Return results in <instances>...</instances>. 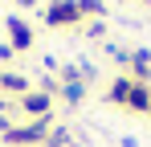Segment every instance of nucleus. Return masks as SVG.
I'll return each mask as SVG.
<instances>
[{
  "mask_svg": "<svg viewBox=\"0 0 151 147\" xmlns=\"http://www.w3.org/2000/svg\"><path fill=\"white\" fill-rule=\"evenodd\" d=\"M82 21V12H78V0H49V8H45V24L49 29H70V24Z\"/></svg>",
  "mask_w": 151,
  "mask_h": 147,
  "instance_id": "7ed1b4c3",
  "label": "nucleus"
},
{
  "mask_svg": "<svg viewBox=\"0 0 151 147\" xmlns=\"http://www.w3.org/2000/svg\"><path fill=\"white\" fill-rule=\"evenodd\" d=\"M29 86H33V82H29V78H21V74H8V70H0V90H4V94H29Z\"/></svg>",
  "mask_w": 151,
  "mask_h": 147,
  "instance_id": "0eeeda50",
  "label": "nucleus"
},
{
  "mask_svg": "<svg viewBox=\"0 0 151 147\" xmlns=\"http://www.w3.org/2000/svg\"><path fill=\"white\" fill-rule=\"evenodd\" d=\"M49 143H70V131H65V127H57V131H49Z\"/></svg>",
  "mask_w": 151,
  "mask_h": 147,
  "instance_id": "9d476101",
  "label": "nucleus"
},
{
  "mask_svg": "<svg viewBox=\"0 0 151 147\" xmlns=\"http://www.w3.org/2000/svg\"><path fill=\"white\" fill-rule=\"evenodd\" d=\"M131 74H135L139 86L151 82V53H147V49H135V53H131Z\"/></svg>",
  "mask_w": 151,
  "mask_h": 147,
  "instance_id": "423d86ee",
  "label": "nucleus"
},
{
  "mask_svg": "<svg viewBox=\"0 0 151 147\" xmlns=\"http://www.w3.org/2000/svg\"><path fill=\"white\" fill-rule=\"evenodd\" d=\"M110 102L131 106V110H147V115H151V86H139L135 78H119V82L110 86Z\"/></svg>",
  "mask_w": 151,
  "mask_h": 147,
  "instance_id": "f257e3e1",
  "label": "nucleus"
},
{
  "mask_svg": "<svg viewBox=\"0 0 151 147\" xmlns=\"http://www.w3.org/2000/svg\"><path fill=\"white\" fill-rule=\"evenodd\" d=\"M12 4H21V8H33V4H37V0H12Z\"/></svg>",
  "mask_w": 151,
  "mask_h": 147,
  "instance_id": "f8f14e48",
  "label": "nucleus"
},
{
  "mask_svg": "<svg viewBox=\"0 0 151 147\" xmlns=\"http://www.w3.org/2000/svg\"><path fill=\"white\" fill-rule=\"evenodd\" d=\"M49 106H53V94H45V90H29V94H21V110H25V115L45 119Z\"/></svg>",
  "mask_w": 151,
  "mask_h": 147,
  "instance_id": "39448f33",
  "label": "nucleus"
},
{
  "mask_svg": "<svg viewBox=\"0 0 151 147\" xmlns=\"http://www.w3.org/2000/svg\"><path fill=\"white\" fill-rule=\"evenodd\" d=\"M49 122H53V115L33 119V122H25V127H4L0 135H4V143H12V147H21V143H41V139H49Z\"/></svg>",
  "mask_w": 151,
  "mask_h": 147,
  "instance_id": "f03ea898",
  "label": "nucleus"
},
{
  "mask_svg": "<svg viewBox=\"0 0 151 147\" xmlns=\"http://www.w3.org/2000/svg\"><path fill=\"white\" fill-rule=\"evenodd\" d=\"M12 53H17V49L8 45V41H0V61H8V57H12Z\"/></svg>",
  "mask_w": 151,
  "mask_h": 147,
  "instance_id": "9b49d317",
  "label": "nucleus"
},
{
  "mask_svg": "<svg viewBox=\"0 0 151 147\" xmlns=\"http://www.w3.org/2000/svg\"><path fill=\"white\" fill-rule=\"evenodd\" d=\"M61 94H65L70 106H78V102L86 98V82H61Z\"/></svg>",
  "mask_w": 151,
  "mask_h": 147,
  "instance_id": "6e6552de",
  "label": "nucleus"
},
{
  "mask_svg": "<svg viewBox=\"0 0 151 147\" xmlns=\"http://www.w3.org/2000/svg\"><path fill=\"white\" fill-rule=\"evenodd\" d=\"M78 12H82V17L98 12V17H102V0H78Z\"/></svg>",
  "mask_w": 151,
  "mask_h": 147,
  "instance_id": "1a4fd4ad",
  "label": "nucleus"
},
{
  "mask_svg": "<svg viewBox=\"0 0 151 147\" xmlns=\"http://www.w3.org/2000/svg\"><path fill=\"white\" fill-rule=\"evenodd\" d=\"M4 29H8V45L17 49V53L33 45V29L25 24V17H17V12H8V17H4Z\"/></svg>",
  "mask_w": 151,
  "mask_h": 147,
  "instance_id": "20e7f679",
  "label": "nucleus"
}]
</instances>
